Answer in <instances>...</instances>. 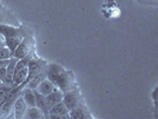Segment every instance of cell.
I'll list each match as a JSON object with an SVG mask.
<instances>
[{
  "label": "cell",
  "instance_id": "obj_17",
  "mask_svg": "<svg viewBox=\"0 0 158 119\" xmlns=\"http://www.w3.org/2000/svg\"><path fill=\"white\" fill-rule=\"evenodd\" d=\"M4 45H6V37L0 33V47H4Z\"/></svg>",
  "mask_w": 158,
  "mask_h": 119
},
{
  "label": "cell",
  "instance_id": "obj_18",
  "mask_svg": "<svg viewBox=\"0 0 158 119\" xmlns=\"http://www.w3.org/2000/svg\"><path fill=\"white\" fill-rule=\"evenodd\" d=\"M8 61H10V60H0V68H1V67H5V66H7Z\"/></svg>",
  "mask_w": 158,
  "mask_h": 119
},
{
  "label": "cell",
  "instance_id": "obj_19",
  "mask_svg": "<svg viewBox=\"0 0 158 119\" xmlns=\"http://www.w3.org/2000/svg\"><path fill=\"white\" fill-rule=\"evenodd\" d=\"M143 2H146V4H156L157 0H140Z\"/></svg>",
  "mask_w": 158,
  "mask_h": 119
},
{
  "label": "cell",
  "instance_id": "obj_15",
  "mask_svg": "<svg viewBox=\"0 0 158 119\" xmlns=\"http://www.w3.org/2000/svg\"><path fill=\"white\" fill-rule=\"evenodd\" d=\"M11 89H12L11 85H6V83L0 82V103H2V100L5 99L6 94H7Z\"/></svg>",
  "mask_w": 158,
  "mask_h": 119
},
{
  "label": "cell",
  "instance_id": "obj_4",
  "mask_svg": "<svg viewBox=\"0 0 158 119\" xmlns=\"http://www.w3.org/2000/svg\"><path fill=\"white\" fill-rule=\"evenodd\" d=\"M32 48H33V42L30 37H25L22 40L20 44L17 47V49L13 53V57H16L17 60L19 58H23V57H26V56L31 55L32 53Z\"/></svg>",
  "mask_w": 158,
  "mask_h": 119
},
{
  "label": "cell",
  "instance_id": "obj_11",
  "mask_svg": "<svg viewBox=\"0 0 158 119\" xmlns=\"http://www.w3.org/2000/svg\"><path fill=\"white\" fill-rule=\"evenodd\" d=\"M54 88H55V85L48 79V78H45L44 80L40 81V83L37 86V88H36V91L40 92V94H43L44 96H45V95L49 94Z\"/></svg>",
  "mask_w": 158,
  "mask_h": 119
},
{
  "label": "cell",
  "instance_id": "obj_13",
  "mask_svg": "<svg viewBox=\"0 0 158 119\" xmlns=\"http://www.w3.org/2000/svg\"><path fill=\"white\" fill-rule=\"evenodd\" d=\"M23 38H24L23 35H17V36H12V37H7L6 38V47L10 49V51L12 53V55H13V53H15V50L17 49V47L20 44V42H22Z\"/></svg>",
  "mask_w": 158,
  "mask_h": 119
},
{
  "label": "cell",
  "instance_id": "obj_16",
  "mask_svg": "<svg viewBox=\"0 0 158 119\" xmlns=\"http://www.w3.org/2000/svg\"><path fill=\"white\" fill-rule=\"evenodd\" d=\"M11 57H13V55L6 45L0 47V60H10Z\"/></svg>",
  "mask_w": 158,
  "mask_h": 119
},
{
  "label": "cell",
  "instance_id": "obj_14",
  "mask_svg": "<svg viewBox=\"0 0 158 119\" xmlns=\"http://www.w3.org/2000/svg\"><path fill=\"white\" fill-rule=\"evenodd\" d=\"M26 119H42L45 118L44 113L40 111L37 106H31V107H27L26 113H25V117Z\"/></svg>",
  "mask_w": 158,
  "mask_h": 119
},
{
  "label": "cell",
  "instance_id": "obj_8",
  "mask_svg": "<svg viewBox=\"0 0 158 119\" xmlns=\"http://www.w3.org/2000/svg\"><path fill=\"white\" fill-rule=\"evenodd\" d=\"M90 117V114H89V112L88 110L81 104L79 105L77 107H75V108H73L71 111H69V118H74V119H86V118H89Z\"/></svg>",
  "mask_w": 158,
  "mask_h": 119
},
{
  "label": "cell",
  "instance_id": "obj_10",
  "mask_svg": "<svg viewBox=\"0 0 158 119\" xmlns=\"http://www.w3.org/2000/svg\"><path fill=\"white\" fill-rule=\"evenodd\" d=\"M33 91H35V96H36V106L44 113L45 118H48L49 107L47 106V103H45V96H44L43 94H40V92H37L36 89H33Z\"/></svg>",
  "mask_w": 158,
  "mask_h": 119
},
{
  "label": "cell",
  "instance_id": "obj_1",
  "mask_svg": "<svg viewBox=\"0 0 158 119\" xmlns=\"http://www.w3.org/2000/svg\"><path fill=\"white\" fill-rule=\"evenodd\" d=\"M47 78L54 85L55 87L60 88L63 93L75 89L76 81L75 75L71 70H67L63 67L57 63H51L47 66Z\"/></svg>",
  "mask_w": 158,
  "mask_h": 119
},
{
  "label": "cell",
  "instance_id": "obj_2",
  "mask_svg": "<svg viewBox=\"0 0 158 119\" xmlns=\"http://www.w3.org/2000/svg\"><path fill=\"white\" fill-rule=\"evenodd\" d=\"M48 62L42 60V58H36V57H31L29 63H27V79H26V83L29 80H31L33 76L38 75L40 73L44 70L47 68Z\"/></svg>",
  "mask_w": 158,
  "mask_h": 119
},
{
  "label": "cell",
  "instance_id": "obj_6",
  "mask_svg": "<svg viewBox=\"0 0 158 119\" xmlns=\"http://www.w3.org/2000/svg\"><path fill=\"white\" fill-rule=\"evenodd\" d=\"M48 118H51V119L69 118V110L65 107L63 101H60V103L55 104L54 106H51L49 108Z\"/></svg>",
  "mask_w": 158,
  "mask_h": 119
},
{
  "label": "cell",
  "instance_id": "obj_7",
  "mask_svg": "<svg viewBox=\"0 0 158 119\" xmlns=\"http://www.w3.org/2000/svg\"><path fill=\"white\" fill-rule=\"evenodd\" d=\"M62 99H63V92L57 87H55L49 94L45 95V103H47V106L49 108L51 106H54L55 104L62 101Z\"/></svg>",
  "mask_w": 158,
  "mask_h": 119
},
{
  "label": "cell",
  "instance_id": "obj_12",
  "mask_svg": "<svg viewBox=\"0 0 158 119\" xmlns=\"http://www.w3.org/2000/svg\"><path fill=\"white\" fill-rule=\"evenodd\" d=\"M20 32H22V30L16 28V26L0 24V33L4 35L6 38L7 37H12V36H17V35H22Z\"/></svg>",
  "mask_w": 158,
  "mask_h": 119
},
{
  "label": "cell",
  "instance_id": "obj_3",
  "mask_svg": "<svg viewBox=\"0 0 158 119\" xmlns=\"http://www.w3.org/2000/svg\"><path fill=\"white\" fill-rule=\"evenodd\" d=\"M62 101L65 105V107L69 111H71L73 108L77 107L79 105L82 104V98H81V95H80V93L76 89H71V91H68V92L63 93Z\"/></svg>",
  "mask_w": 158,
  "mask_h": 119
},
{
  "label": "cell",
  "instance_id": "obj_9",
  "mask_svg": "<svg viewBox=\"0 0 158 119\" xmlns=\"http://www.w3.org/2000/svg\"><path fill=\"white\" fill-rule=\"evenodd\" d=\"M22 96H23L24 101L27 105V107L31 106H36V96H35V91L29 87H25L22 89Z\"/></svg>",
  "mask_w": 158,
  "mask_h": 119
},
{
  "label": "cell",
  "instance_id": "obj_5",
  "mask_svg": "<svg viewBox=\"0 0 158 119\" xmlns=\"http://www.w3.org/2000/svg\"><path fill=\"white\" fill-rule=\"evenodd\" d=\"M22 93V92H20ZM26 110H27V105L24 101L22 94H19L17 96V99L13 103V106H12V112L10 114V117H13V118L17 119H23L25 117V113H26Z\"/></svg>",
  "mask_w": 158,
  "mask_h": 119
}]
</instances>
